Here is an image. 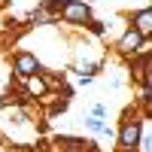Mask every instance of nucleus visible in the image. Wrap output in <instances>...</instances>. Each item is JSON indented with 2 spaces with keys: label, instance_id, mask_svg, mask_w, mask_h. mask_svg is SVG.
Masks as SVG:
<instances>
[{
  "label": "nucleus",
  "instance_id": "obj_3",
  "mask_svg": "<svg viewBox=\"0 0 152 152\" xmlns=\"http://www.w3.org/2000/svg\"><path fill=\"white\" fill-rule=\"evenodd\" d=\"M12 67H15L18 79H28V76H34L37 70H40V61H37V55H31V52H15Z\"/></svg>",
  "mask_w": 152,
  "mask_h": 152
},
{
  "label": "nucleus",
  "instance_id": "obj_2",
  "mask_svg": "<svg viewBox=\"0 0 152 152\" xmlns=\"http://www.w3.org/2000/svg\"><path fill=\"white\" fill-rule=\"evenodd\" d=\"M140 128H143L140 119H125L122 122V131H119V149L122 152H134L140 146Z\"/></svg>",
  "mask_w": 152,
  "mask_h": 152
},
{
  "label": "nucleus",
  "instance_id": "obj_4",
  "mask_svg": "<svg viewBox=\"0 0 152 152\" xmlns=\"http://www.w3.org/2000/svg\"><path fill=\"white\" fill-rule=\"evenodd\" d=\"M143 49H149V43H146V40H143V37L137 34L134 28L125 34L122 40H119V52H122V55H137V52H143Z\"/></svg>",
  "mask_w": 152,
  "mask_h": 152
},
{
  "label": "nucleus",
  "instance_id": "obj_1",
  "mask_svg": "<svg viewBox=\"0 0 152 152\" xmlns=\"http://www.w3.org/2000/svg\"><path fill=\"white\" fill-rule=\"evenodd\" d=\"M46 9L52 15H61L67 24H85L91 21V6L85 0H46Z\"/></svg>",
  "mask_w": 152,
  "mask_h": 152
},
{
  "label": "nucleus",
  "instance_id": "obj_5",
  "mask_svg": "<svg viewBox=\"0 0 152 152\" xmlns=\"http://www.w3.org/2000/svg\"><path fill=\"white\" fill-rule=\"evenodd\" d=\"M134 31L140 34L143 40H146V37L152 34V9H149V6H143V9L134 15Z\"/></svg>",
  "mask_w": 152,
  "mask_h": 152
},
{
  "label": "nucleus",
  "instance_id": "obj_6",
  "mask_svg": "<svg viewBox=\"0 0 152 152\" xmlns=\"http://www.w3.org/2000/svg\"><path fill=\"white\" fill-rule=\"evenodd\" d=\"M28 88H31V94H37V97H43V94H46V82H43L37 73L28 76Z\"/></svg>",
  "mask_w": 152,
  "mask_h": 152
},
{
  "label": "nucleus",
  "instance_id": "obj_8",
  "mask_svg": "<svg viewBox=\"0 0 152 152\" xmlns=\"http://www.w3.org/2000/svg\"><path fill=\"white\" fill-rule=\"evenodd\" d=\"M85 24H88V31H91V34H104V24H100V21L91 18V21H85Z\"/></svg>",
  "mask_w": 152,
  "mask_h": 152
},
{
  "label": "nucleus",
  "instance_id": "obj_7",
  "mask_svg": "<svg viewBox=\"0 0 152 152\" xmlns=\"http://www.w3.org/2000/svg\"><path fill=\"white\" fill-rule=\"evenodd\" d=\"M85 125H88L94 134H107V131H110V125H104V119H100V116H88Z\"/></svg>",
  "mask_w": 152,
  "mask_h": 152
},
{
  "label": "nucleus",
  "instance_id": "obj_9",
  "mask_svg": "<svg viewBox=\"0 0 152 152\" xmlns=\"http://www.w3.org/2000/svg\"><path fill=\"white\" fill-rule=\"evenodd\" d=\"M104 113H107V110L100 107V104H97V107H91V116H100V119H104Z\"/></svg>",
  "mask_w": 152,
  "mask_h": 152
},
{
  "label": "nucleus",
  "instance_id": "obj_10",
  "mask_svg": "<svg viewBox=\"0 0 152 152\" xmlns=\"http://www.w3.org/2000/svg\"><path fill=\"white\" fill-rule=\"evenodd\" d=\"M134 152H137V149H134Z\"/></svg>",
  "mask_w": 152,
  "mask_h": 152
}]
</instances>
